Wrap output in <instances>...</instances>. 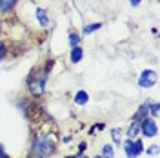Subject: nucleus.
Here are the masks:
<instances>
[{
	"instance_id": "ddd939ff",
	"label": "nucleus",
	"mask_w": 160,
	"mask_h": 158,
	"mask_svg": "<svg viewBox=\"0 0 160 158\" xmlns=\"http://www.w3.org/2000/svg\"><path fill=\"white\" fill-rule=\"evenodd\" d=\"M113 155H115V153H113V147H111V146H104V147H102V156L104 158H113Z\"/></svg>"
},
{
	"instance_id": "9b49d317",
	"label": "nucleus",
	"mask_w": 160,
	"mask_h": 158,
	"mask_svg": "<svg viewBox=\"0 0 160 158\" xmlns=\"http://www.w3.org/2000/svg\"><path fill=\"white\" fill-rule=\"evenodd\" d=\"M137 120H144V118H148V104H144L142 107L137 111V116H135Z\"/></svg>"
},
{
	"instance_id": "f257e3e1",
	"label": "nucleus",
	"mask_w": 160,
	"mask_h": 158,
	"mask_svg": "<svg viewBox=\"0 0 160 158\" xmlns=\"http://www.w3.org/2000/svg\"><path fill=\"white\" fill-rule=\"evenodd\" d=\"M33 151L42 158V156H48V155L53 153V146H51V142L46 138V136H42V138L35 140V144H33Z\"/></svg>"
},
{
	"instance_id": "1a4fd4ad",
	"label": "nucleus",
	"mask_w": 160,
	"mask_h": 158,
	"mask_svg": "<svg viewBox=\"0 0 160 158\" xmlns=\"http://www.w3.org/2000/svg\"><path fill=\"white\" fill-rule=\"evenodd\" d=\"M80 60H82V49L77 46V47H73V51H71V62L73 64H78Z\"/></svg>"
},
{
	"instance_id": "6ab92c4d",
	"label": "nucleus",
	"mask_w": 160,
	"mask_h": 158,
	"mask_svg": "<svg viewBox=\"0 0 160 158\" xmlns=\"http://www.w3.org/2000/svg\"><path fill=\"white\" fill-rule=\"evenodd\" d=\"M140 2H142V0H129V4H131V6H138Z\"/></svg>"
},
{
	"instance_id": "0eeeda50",
	"label": "nucleus",
	"mask_w": 160,
	"mask_h": 158,
	"mask_svg": "<svg viewBox=\"0 0 160 158\" xmlns=\"http://www.w3.org/2000/svg\"><path fill=\"white\" fill-rule=\"evenodd\" d=\"M37 18H38V24L42 26V27H46V26L49 24V18H48V13H46L44 9H40V7L37 9Z\"/></svg>"
},
{
	"instance_id": "7ed1b4c3",
	"label": "nucleus",
	"mask_w": 160,
	"mask_h": 158,
	"mask_svg": "<svg viewBox=\"0 0 160 158\" xmlns=\"http://www.w3.org/2000/svg\"><path fill=\"white\" fill-rule=\"evenodd\" d=\"M124 151H126V155H128V158H137L144 151V144L140 142V140H137V142H131V140H128L126 144H124Z\"/></svg>"
},
{
	"instance_id": "f8f14e48",
	"label": "nucleus",
	"mask_w": 160,
	"mask_h": 158,
	"mask_svg": "<svg viewBox=\"0 0 160 158\" xmlns=\"http://www.w3.org/2000/svg\"><path fill=\"white\" fill-rule=\"evenodd\" d=\"M97 29H100V24H98V22H97V24H89V26H86V27H84V35L95 33Z\"/></svg>"
},
{
	"instance_id": "39448f33",
	"label": "nucleus",
	"mask_w": 160,
	"mask_h": 158,
	"mask_svg": "<svg viewBox=\"0 0 160 158\" xmlns=\"http://www.w3.org/2000/svg\"><path fill=\"white\" fill-rule=\"evenodd\" d=\"M142 133L146 135V136H155L157 135V122L153 118H144L142 120Z\"/></svg>"
},
{
	"instance_id": "20e7f679",
	"label": "nucleus",
	"mask_w": 160,
	"mask_h": 158,
	"mask_svg": "<svg viewBox=\"0 0 160 158\" xmlns=\"http://www.w3.org/2000/svg\"><path fill=\"white\" fill-rule=\"evenodd\" d=\"M138 84H140V87H144V89L153 87L157 84V73L155 71H144L138 78Z\"/></svg>"
},
{
	"instance_id": "aec40b11",
	"label": "nucleus",
	"mask_w": 160,
	"mask_h": 158,
	"mask_svg": "<svg viewBox=\"0 0 160 158\" xmlns=\"http://www.w3.org/2000/svg\"><path fill=\"white\" fill-rule=\"evenodd\" d=\"M71 158H86V156H71Z\"/></svg>"
},
{
	"instance_id": "2eb2a0df",
	"label": "nucleus",
	"mask_w": 160,
	"mask_h": 158,
	"mask_svg": "<svg viewBox=\"0 0 160 158\" xmlns=\"http://www.w3.org/2000/svg\"><path fill=\"white\" fill-rule=\"evenodd\" d=\"M78 42H80V37H78V35H75V33H71V35H69V46H71V47H77V46H78Z\"/></svg>"
},
{
	"instance_id": "412c9836",
	"label": "nucleus",
	"mask_w": 160,
	"mask_h": 158,
	"mask_svg": "<svg viewBox=\"0 0 160 158\" xmlns=\"http://www.w3.org/2000/svg\"><path fill=\"white\" fill-rule=\"evenodd\" d=\"M95 158H104V156H95Z\"/></svg>"
},
{
	"instance_id": "a211bd4d",
	"label": "nucleus",
	"mask_w": 160,
	"mask_h": 158,
	"mask_svg": "<svg viewBox=\"0 0 160 158\" xmlns=\"http://www.w3.org/2000/svg\"><path fill=\"white\" fill-rule=\"evenodd\" d=\"M4 53H6V46H4V44L0 42V60L4 58Z\"/></svg>"
},
{
	"instance_id": "dca6fc26",
	"label": "nucleus",
	"mask_w": 160,
	"mask_h": 158,
	"mask_svg": "<svg viewBox=\"0 0 160 158\" xmlns=\"http://www.w3.org/2000/svg\"><path fill=\"white\" fill-rule=\"evenodd\" d=\"M148 104V109L151 111V116H158V104H149V102H146Z\"/></svg>"
},
{
	"instance_id": "4468645a",
	"label": "nucleus",
	"mask_w": 160,
	"mask_h": 158,
	"mask_svg": "<svg viewBox=\"0 0 160 158\" xmlns=\"http://www.w3.org/2000/svg\"><path fill=\"white\" fill-rule=\"evenodd\" d=\"M111 138L117 146H120V129H111Z\"/></svg>"
},
{
	"instance_id": "f03ea898",
	"label": "nucleus",
	"mask_w": 160,
	"mask_h": 158,
	"mask_svg": "<svg viewBox=\"0 0 160 158\" xmlns=\"http://www.w3.org/2000/svg\"><path fill=\"white\" fill-rule=\"evenodd\" d=\"M46 82H48V73H42V77L38 80H33L29 78V93L31 95H35V96H38L44 93V87H46Z\"/></svg>"
},
{
	"instance_id": "6e6552de",
	"label": "nucleus",
	"mask_w": 160,
	"mask_h": 158,
	"mask_svg": "<svg viewBox=\"0 0 160 158\" xmlns=\"http://www.w3.org/2000/svg\"><path fill=\"white\" fill-rule=\"evenodd\" d=\"M88 100H89V96H88V93H86V91H78V93L75 95V102H77L78 106H84Z\"/></svg>"
},
{
	"instance_id": "f3484780",
	"label": "nucleus",
	"mask_w": 160,
	"mask_h": 158,
	"mask_svg": "<svg viewBox=\"0 0 160 158\" xmlns=\"http://www.w3.org/2000/svg\"><path fill=\"white\" fill-rule=\"evenodd\" d=\"M157 153H158V146H153L148 149V155H157Z\"/></svg>"
},
{
	"instance_id": "423d86ee",
	"label": "nucleus",
	"mask_w": 160,
	"mask_h": 158,
	"mask_svg": "<svg viewBox=\"0 0 160 158\" xmlns=\"http://www.w3.org/2000/svg\"><path fill=\"white\" fill-rule=\"evenodd\" d=\"M18 0H0V13H9Z\"/></svg>"
},
{
	"instance_id": "9d476101",
	"label": "nucleus",
	"mask_w": 160,
	"mask_h": 158,
	"mask_svg": "<svg viewBox=\"0 0 160 158\" xmlns=\"http://www.w3.org/2000/svg\"><path fill=\"white\" fill-rule=\"evenodd\" d=\"M138 131H140V126H138V122H135V124H131V126H129V131H128V136H129V138H135V136L138 135Z\"/></svg>"
}]
</instances>
